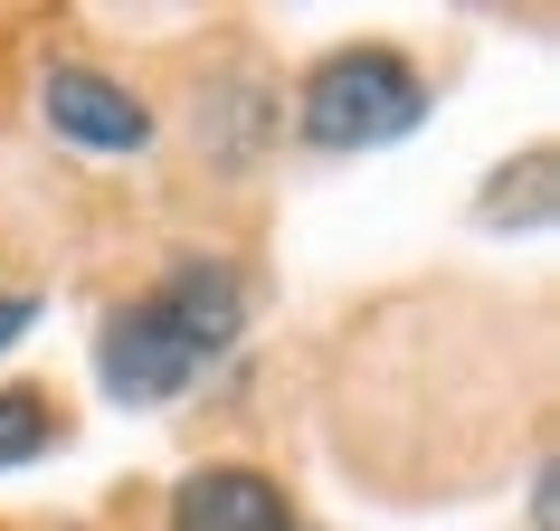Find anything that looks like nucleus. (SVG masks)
<instances>
[{"label":"nucleus","instance_id":"1","mask_svg":"<svg viewBox=\"0 0 560 531\" xmlns=\"http://www.w3.org/2000/svg\"><path fill=\"white\" fill-rule=\"evenodd\" d=\"M237 332H247V285H237V266L180 257L172 275H152L133 304L105 314V332H95V380H105L115 409H162V399L200 389L209 370L237 352Z\"/></svg>","mask_w":560,"mask_h":531},{"label":"nucleus","instance_id":"2","mask_svg":"<svg viewBox=\"0 0 560 531\" xmlns=\"http://www.w3.org/2000/svg\"><path fill=\"white\" fill-rule=\"evenodd\" d=\"M428 123V76L399 48H324L295 86L304 152H389Z\"/></svg>","mask_w":560,"mask_h":531},{"label":"nucleus","instance_id":"3","mask_svg":"<svg viewBox=\"0 0 560 531\" xmlns=\"http://www.w3.org/2000/svg\"><path fill=\"white\" fill-rule=\"evenodd\" d=\"M38 115H48V133L77 143V152H143L152 143V105L124 86V76L86 67V58H58L38 76Z\"/></svg>","mask_w":560,"mask_h":531},{"label":"nucleus","instance_id":"4","mask_svg":"<svg viewBox=\"0 0 560 531\" xmlns=\"http://www.w3.org/2000/svg\"><path fill=\"white\" fill-rule=\"evenodd\" d=\"M172 531H304L266 465H200L172 484Z\"/></svg>","mask_w":560,"mask_h":531},{"label":"nucleus","instance_id":"5","mask_svg":"<svg viewBox=\"0 0 560 531\" xmlns=\"http://www.w3.org/2000/svg\"><path fill=\"white\" fill-rule=\"evenodd\" d=\"M485 228H551V143H532L523 162H503L494 190L475 200Z\"/></svg>","mask_w":560,"mask_h":531},{"label":"nucleus","instance_id":"6","mask_svg":"<svg viewBox=\"0 0 560 531\" xmlns=\"http://www.w3.org/2000/svg\"><path fill=\"white\" fill-rule=\"evenodd\" d=\"M58 446V409H48V389H0V474L38 465Z\"/></svg>","mask_w":560,"mask_h":531},{"label":"nucleus","instance_id":"7","mask_svg":"<svg viewBox=\"0 0 560 531\" xmlns=\"http://www.w3.org/2000/svg\"><path fill=\"white\" fill-rule=\"evenodd\" d=\"M20 332H38V295H0V352H10Z\"/></svg>","mask_w":560,"mask_h":531}]
</instances>
